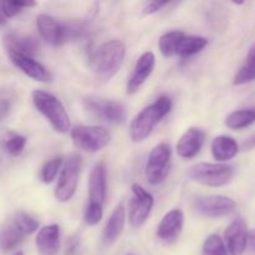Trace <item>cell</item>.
Returning a JSON list of instances; mask_svg holds the SVG:
<instances>
[{
    "mask_svg": "<svg viewBox=\"0 0 255 255\" xmlns=\"http://www.w3.org/2000/svg\"><path fill=\"white\" fill-rule=\"evenodd\" d=\"M255 124V107L238 110L232 112L226 119V125L231 129H243Z\"/></svg>",
    "mask_w": 255,
    "mask_h": 255,
    "instance_id": "cb8c5ba5",
    "label": "cell"
},
{
    "mask_svg": "<svg viewBox=\"0 0 255 255\" xmlns=\"http://www.w3.org/2000/svg\"><path fill=\"white\" fill-rule=\"evenodd\" d=\"M253 148H255V134H253L251 138H248L243 143V149H253Z\"/></svg>",
    "mask_w": 255,
    "mask_h": 255,
    "instance_id": "d590c367",
    "label": "cell"
},
{
    "mask_svg": "<svg viewBox=\"0 0 255 255\" xmlns=\"http://www.w3.org/2000/svg\"><path fill=\"white\" fill-rule=\"evenodd\" d=\"M206 133L199 128H189L182 134L177 143V153L181 158L189 159L196 157L203 147Z\"/></svg>",
    "mask_w": 255,
    "mask_h": 255,
    "instance_id": "2e32d148",
    "label": "cell"
},
{
    "mask_svg": "<svg viewBox=\"0 0 255 255\" xmlns=\"http://www.w3.org/2000/svg\"><path fill=\"white\" fill-rule=\"evenodd\" d=\"M183 223V212L181 209H172L162 218L161 223L157 228V237L164 243H173L181 236Z\"/></svg>",
    "mask_w": 255,
    "mask_h": 255,
    "instance_id": "9a60e30c",
    "label": "cell"
},
{
    "mask_svg": "<svg viewBox=\"0 0 255 255\" xmlns=\"http://www.w3.org/2000/svg\"><path fill=\"white\" fill-rule=\"evenodd\" d=\"M106 167L102 162L96 163L91 169L89 178V202L104 204L106 199Z\"/></svg>",
    "mask_w": 255,
    "mask_h": 255,
    "instance_id": "ac0fdd59",
    "label": "cell"
},
{
    "mask_svg": "<svg viewBox=\"0 0 255 255\" xmlns=\"http://www.w3.org/2000/svg\"><path fill=\"white\" fill-rule=\"evenodd\" d=\"M25 237L26 236L22 233L21 229L15 224L14 221H11L0 231V249L4 252L12 251L20 246Z\"/></svg>",
    "mask_w": 255,
    "mask_h": 255,
    "instance_id": "7402d4cb",
    "label": "cell"
},
{
    "mask_svg": "<svg viewBox=\"0 0 255 255\" xmlns=\"http://www.w3.org/2000/svg\"><path fill=\"white\" fill-rule=\"evenodd\" d=\"M5 17H4V15H2V12H1V7H0V25H2V24H5Z\"/></svg>",
    "mask_w": 255,
    "mask_h": 255,
    "instance_id": "74e56055",
    "label": "cell"
},
{
    "mask_svg": "<svg viewBox=\"0 0 255 255\" xmlns=\"http://www.w3.org/2000/svg\"><path fill=\"white\" fill-rule=\"evenodd\" d=\"M12 255H24V254H22V252H16V253H14Z\"/></svg>",
    "mask_w": 255,
    "mask_h": 255,
    "instance_id": "f35d334b",
    "label": "cell"
},
{
    "mask_svg": "<svg viewBox=\"0 0 255 255\" xmlns=\"http://www.w3.org/2000/svg\"><path fill=\"white\" fill-rule=\"evenodd\" d=\"M237 204L232 198L219 194L198 197L193 203L194 211L207 218H219L233 213Z\"/></svg>",
    "mask_w": 255,
    "mask_h": 255,
    "instance_id": "30bf717a",
    "label": "cell"
},
{
    "mask_svg": "<svg viewBox=\"0 0 255 255\" xmlns=\"http://www.w3.org/2000/svg\"><path fill=\"white\" fill-rule=\"evenodd\" d=\"M36 248L40 255H56L60 249V227L50 224L39 231L36 236Z\"/></svg>",
    "mask_w": 255,
    "mask_h": 255,
    "instance_id": "ffe728a7",
    "label": "cell"
},
{
    "mask_svg": "<svg viewBox=\"0 0 255 255\" xmlns=\"http://www.w3.org/2000/svg\"><path fill=\"white\" fill-rule=\"evenodd\" d=\"M4 46L7 55L34 57V55L39 51L40 45L34 36L20 34V32H9L4 36Z\"/></svg>",
    "mask_w": 255,
    "mask_h": 255,
    "instance_id": "5bb4252c",
    "label": "cell"
},
{
    "mask_svg": "<svg viewBox=\"0 0 255 255\" xmlns=\"http://www.w3.org/2000/svg\"><path fill=\"white\" fill-rule=\"evenodd\" d=\"M239 152V144L231 136H218L212 142V154L218 162L234 158Z\"/></svg>",
    "mask_w": 255,
    "mask_h": 255,
    "instance_id": "44dd1931",
    "label": "cell"
},
{
    "mask_svg": "<svg viewBox=\"0 0 255 255\" xmlns=\"http://www.w3.org/2000/svg\"><path fill=\"white\" fill-rule=\"evenodd\" d=\"M248 243L251 244L252 248H253L255 251V229H253V231H251V232H248Z\"/></svg>",
    "mask_w": 255,
    "mask_h": 255,
    "instance_id": "8d00e7d4",
    "label": "cell"
},
{
    "mask_svg": "<svg viewBox=\"0 0 255 255\" xmlns=\"http://www.w3.org/2000/svg\"><path fill=\"white\" fill-rule=\"evenodd\" d=\"M153 197L142 186H132V198L128 204V222L132 228H141L148 219L153 208Z\"/></svg>",
    "mask_w": 255,
    "mask_h": 255,
    "instance_id": "9c48e42d",
    "label": "cell"
},
{
    "mask_svg": "<svg viewBox=\"0 0 255 255\" xmlns=\"http://www.w3.org/2000/svg\"><path fill=\"white\" fill-rule=\"evenodd\" d=\"M77 249H79V241L72 238L71 241H69V243H67L66 255H75L77 253Z\"/></svg>",
    "mask_w": 255,
    "mask_h": 255,
    "instance_id": "e575fe53",
    "label": "cell"
},
{
    "mask_svg": "<svg viewBox=\"0 0 255 255\" xmlns=\"http://www.w3.org/2000/svg\"><path fill=\"white\" fill-rule=\"evenodd\" d=\"M36 25L42 39L52 46H60L70 37L69 26L59 22L50 15L40 14L36 17Z\"/></svg>",
    "mask_w": 255,
    "mask_h": 255,
    "instance_id": "8fae6325",
    "label": "cell"
},
{
    "mask_svg": "<svg viewBox=\"0 0 255 255\" xmlns=\"http://www.w3.org/2000/svg\"><path fill=\"white\" fill-rule=\"evenodd\" d=\"M255 80V42L249 49L248 55H247L246 62L243 66L239 69L237 75L234 76L233 84L239 86V85H246Z\"/></svg>",
    "mask_w": 255,
    "mask_h": 255,
    "instance_id": "d4e9b609",
    "label": "cell"
},
{
    "mask_svg": "<svg viewBox=\"0 0 255 255\" xmlns=\"http://www.w3.org/2000/svg\"><path fill=\"white\" fill-rule=\"evenodd\" d=\"M172 148L168 143L162 142L149 152L148 161L146 164L147 181L152 186L163 183L171 171Z\"/></svg>",
    "mask_w": 255,
    "mask_h": 255,
    "instance_id": "52a82bcc",
    "label": "cell"
},
{
    "mask_svg": "<svg viewBox=\"0 0 255 255\" xmlns=\"http://www.w3.org/2000/svg\"><path fill=\"white\" fill-rule=\"evenodd\" d=\"M234 169L224 163H201L194 164L188 171L191 181L207 187H223L233 179Z\"/></svg>",
    "mask_w": 255,
    "mask_h": 255,
    "instance_id": "277c9868",
    "label": "cell"
},
{
    "mask_svg": "<svg viewBox=\"0 0 255 255\" xmlns=\"http://www.w3.org/2000/svg\"><path fill=\"white\" fill-rule=\"evenodd\" d=\"M183 31H168L159 37V50L164 57H171L177 54V49L181 42V40L184 37Z\"/></svg>",
    "mask_w": 255,
    "mask_h": 255,
    "instance_id": "484cf974",
    "label": "cell"
},
{
    "mask_svg": "<svg viewBox=\"0 0 255 255\" xmlns=\"http://www.w3.org/2000/svg\"><path fill=\"white\" fill-rule=\"evenodd\" d=\"M202 255H228L223 239L217 234H211L204 241Z\"/></svg>",
    "mask_w": 255,
    "mask_h": 255,
    "instance_id": "4316f807",
    "label": "cell"
},
{
    "mask_svg": "<svg viewBox=\"0 0 255 255\" xmlns=\"http://www.w3.org/2000/svg\"><path fill=\"white\" fill-rule=\"evenodd\" d=\"M167 4H168V1H157V0L147 2L146 6L143 7V14H146V15L154 14V12L159 11V10H161L163 6H166Z\"/></svg>",
    "mask_w": 255,
    "mask_h": 255,
    "instance_id": "836d02e7",
    "label": "cell"
},
{
    "mask_svg": "<svg viewBox=\"0 0 255 255\" xmlns=\"http://www.w3.org/2000/svg\"><path fill=\"white\" fill-rule=\"evenodd\" d=\"M10 60L12 64L21 70L26 76L30 79L35 80V81L40 82H47L52 80V75L46 67L39 61L34 59V57L22 56V55H9Z\"/></svg>",
    "mask_w": 255,
    "mask_h": 255,
    "instance_id": "e0dca14e",
    "label": "cell"
},
{
    "mask_svg": "<svg viewBox=\"0 0 255 255\" xmlns=\"http://www.w3.org/2000/svg\"><path fill=\"white\" fill-rule=\"evenodd\" d=\"M71 138L77 148L89 153L101 151L111 142V134L101 126H80L71 129Z\"/></svg>",
    "mask_w": 255,
    "mask_h": 255,
    "instance_id": "8992f818",
    "label": "cell"
},
{
    "mask_svg": "<svg viewBox=\"0 0 255 255\" xmlns=\"http://www.w3.org/2000/svg\"><path fill=\"white\" fill-rule=\"evenodd\" d=\"M62 163H64V159H62L61 157H56V158L46 162V163L44 164V167H42L41 174H40L41 181L44 182V183H51V182H54L57 173L61 171Z\"/></svg>",
    "mask_w": 255,
    "mask_h": 255,
    "instance_id": "83f0119b",
    "label": "cell"
},
{
    "mask_svg": "<svg viewBox=\"0 0 255 255\" xmlns=\"http://www.w3.org/2000/svg\"><path fill=\"white\" fill-rule=\"evenodd\" d=\"M104 216V211H102V206L99 203H94V202H89L85 209V222L87 226H96L100 223Z\"/></svg>",
    "mask_w": 255,
    "mask_h": 255,
    "instance_id": "f546056e",
    "label": "cell"
},
{
    "mask_svg": "<svg viewBox=\"0 0 255 255\" xmlns=\"http://www.w3.org/2000/svg\"><path fill=\"white\" fill-rule=\"evenodd\" d=\"M126 46L121 40H110L92 51L91 65L99 79L109 81L124 64Z\"/></svg>",
    "mask_w": 255,
    "mask_h": 255,
    "instance_id": "6da1fadb",
    "label": "cell"
},
{
    "mask_svg": "<svg viewBox=\"0 0 255 255\" xmlns=\"http://www.w3.org/2000/svg\"><path fill=\"white\" fill-rule=\"evenodd\" d=\"M208 45V40L203 36L196 35H184L177 49V54L181 57H188L201 52Z\"/></svg>",
    "mask_w": 255,
    "mask_h": 255,
    "instance_id": "603a6c76",
    "label": "cell"
},
{
    "mask_svg": "<svg viewBox=\"0 0 255 255\" xmlns=\"http://www.w3.org/2000/svg\"><path fill=\"white\" fill-rule=\"evenodd\" d=\"M0 7H1V12L4 15L5 19L7 17H14L17 14L21 12V7L17 5V1H4L0 2Z\"/></svg>",
    "mask_w": 255,
    "mask_h": 255,
    "instance_id": "1f68e13d",
    "label": "cell"
},
{
    "mask_svg": "<svg viewBox=\"0 0 255 255\" xmlns=\"http://www.w3.org/2000/svg\"><path fill=\"white\" fill-rule=\"evenodd\" d=\"M25 144H26V137L20 136V134H14V136H11L6 141L5 148L9 152L10 156L17 157L21 154L22 151H24Z\"/></svg>",
    "mask_w": 255,
    "mask_h": 255,
    "instance_id": "4dcf8cb0",
    "label": "cell"
},
{
    "mask_svg": "<svg viewBox=\"0 0 255 255\" xmlns=\"http://www.w3.org/2000/svg\"><path fill=\"white\" fill-rule=\"evenodd\" d=\"M172 100L168 96H159L149 106L144 107L132 121L129 127L132 141L142 142L146 139L154 127L171 112Z\"/></svg>",
    "mask_w": 255,
    "mask_h": 255,
    "instance_id": "7a4b0ae2",
    "label": "cell"
},
{
    "mask_svg": "<svg viewBox=\"0 0 255 255\" xmlns=\"http://www.w3.org/2000/svg\"><path fill=\"white\" fill-rule=\"evenodd\" d=\"M125 224H126V209L121 203L114 209L105 226L104 233H102V243L106 247L112 246L124 232Z\"/></svg>",
    "mask_w": 255,
    "mask_h": 255,
    "instance_id": "d6986e66",
    "label": "cell"
},
{
    "mask_svg": "<svg viewBox=\"0 0 255 255\" xmlns=\"http://www.w3.org/2000/svg\"><path fill=\"white\" fill-rule=\"evenodd\" d=\"M11 111V100L6 96H0V121H4Z\"/></svg>",
    "mask_w": 255,
    "mask_h": 255,
    "instance_id": "d6a6232c",
    "label": "cell"
},
{
    "mask_svg": "<svg viewBox=\"0 0 255 255\" xmlns=\"http://www.w3.org/2000/svg\"><path fill=\"white\" fill-rule=\"evenodd\" d=\"M85 109L101 121L121 125L127 120V110L122 104L99 96H87L84 100Z\"/></svg>",
    "mask_w": 255,
    "mask_h": 255,
    "instance_id": "ba28073f",
    "label": "cell"
},
{
    "mask_svg": "<svg viewBox=\"0 0 255 255\" xmlns=\"http://www.w3.org/2000/svg\"><path fill=\"white\" fill-rule=\"evenodd\" d=\"M32 102L37 111L50 122L55 131L60 133H67L71 131L69 115L57 97L46 91L35 90L32 92Z\"/></svg>",
    "mask_w": 255,
    "mask_h": 255,
    "instance_id": "3957f363",
    "label": "cell"
},
{
    "mask_svg": "<svg viewBox=\"0 0 255 255\" xmlns=\"http://www.w3.org/2000/svg\"><path fill=\"white\" fill-rule=\"evenodd\" d=\"M82 168V158L80 154L72 153L62 163L61 173L55 187V198L61 203L69 202L76 192L79 177Z\"/></svg>",
    "mask_w": 255,
    "mask_h": 255,
    "instance_id": "5b68a950",
    "label": "cell"
},
{
    "mask_svg": "<svg viewBox=\"0 0 255 255\" xmlns=\"http://www.w3.org/2000/svg\"><path fill=\"white\" fill-rule=\"evenodd\" d=\"M154 65H156V57H154L153 52H143L138 57L137 62L134 64L133 71L129 76L128 82H127V94L132 95L138 91L139 87L151 76Z\"/></svg>",
    "mask_w": 255,
    "mask_h": 255,
    "instance_id": "4fadbf2b",
    "label": "cell"
},
{
    "mask_svg": "<svg viewBox=\"0 0 255 255\" xmlns=\"http://www.w3.org/2000/svg\"><path fill=\"white\" fill-rule=\"evenodd\" d=\"M12 221H14L15 224L21 229V232L25 236H30V234L36 232L37 228H39V222L35 218H32L31 216H29L27 213H24V212L17 213L16 216L12 218Z\"/></svg>",
    "mask_w": 255,
    "mask_h": 255,
    "instance_id": "f1b7e54d",
    "label": "cell"
},
{
    "mask_svg": "<svg viewBox=\"0 0 255 255\" xmlns=\"http://www.w3.org/2000/svg\"><path fill=\"white\" fill-rule=\"evenodd\" d=\"M226 249L228 255H243L248 244V228L243 218L232 222L224 233Z\"/></svg>",
    "mask_w": 255,
    "mask_h": 255,
    "instance_id": "7c38bea8",
    "label": "cell"
}]
</instances>
